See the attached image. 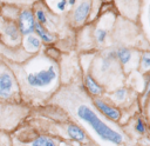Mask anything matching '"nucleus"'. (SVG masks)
<instances>
[{
  "label": "nucleus",
  "mask_w": 150,
  "mask_h": 146,
  "mask_svg": "<svg viewBox=\"0 0 150 146\" xmlns=\"http://www.w3.org/2000/svg\"><path fill=\"white\" fill-rule=\"evenodd\" d=\"M23 72L25 84L35 91H49L59 80V68L56 64L47 59L33 60Z\"/></svg>",
  "instance_id": "nucleus-1"
},
{
  "label": "nucleus",
  "mask_w": 150,
  "mask_h": 146,
  "mask_svg": "<svg viewBox=\"0 0 150 146\" xmlns=\"http://www.w3.org/2000/svg\"><path fill=\"white\" fill-rule=\"evenodd\" d=\"M75 113L79 119L87 122L103 140H107L114 145H122L123 135L120 132L111 128L109 125H107L101 118H98V115L94 112V110L90 106L86 104H80L75 108Z\"/></svg>",
  "instance_id": "nucleus-2"
},
{
  "label": "nucleus",
  "mask_w": 150,
  "mask_h": 146,
  "mask_svg": "<svg viewBox=\"0 0 150 146\" xmlns=\"http://www.w3.org/2000/svg\"><path fill=\"white\" fill-rule=\"evenodd\" d=\"M18 82L14 73L0 62V99H9L18 92Z\"/></svg>",
  "instance_id": "nucleus-3"
},
{
  "label": "nucleus",
  "mask_w": 150,
  "mask_h": 146,
  "mask_svg": "<svg viewBox=\"0 0 150 146\" xmlns=\"http://www.w3.org/2000/svg\"><path fill=\"white\" fill-rule=\"evenodd\" d=\"M0 34L2 35L4 41L7 45H12V46L20 44L21 36H22V34L18 27V24L15 21L6 19V18H4L0 22Z\"/></svg>",
  "instance_id": "nucleus-4"
},
{
  "label": "nucleus",
  "mask_w": 150,
  "mask_h": 146,
  "mask_svg": "<svg viewBox=\"0 0 150 146\" xmlns=\"http://www.w3.org/2000/svg\"><path fill=\"white\" fill-rule=\"evenodd\" d=\"M18 27L22 34V36L28 35L30 33H34L36 19L34 13L30 9H22L19 12V15L16 18Z\"/></svg>",
  "instance_id": "nucleus-5"
},
{
  "label": "nucleus",
  "mask_w": 150,
  "mask_h": 146,
  "mask_svg": "<svg viewBox=\"0 0 150 146\" xmlns=\"http://www.w3.org/2000/svg\"><path fill=\"white\" fill-rule=\"evenodd\" d=\"M91 12V0H81L71 13V21L75 26H82Z\"/></svg>",
  "instance_id": "nucleus-6"
},
{
  "label": "nucleus",
  "mask_w": 150,
  "mask_h": 146,
  "mask_svg": "<svg viewBox=\"0 0 150 146\" xmlns=\"http://www.w3.org/2000/svg\"><path fill=\"white\" fill-rule=\"evenodd\" d=\"M94 105L96 106V108H97L104 117H107V118L110 119V120L117 121V120L121 118V112H120L117 108H115V107L108 105L107 102H104V101L101 100V99H95V100H94Z\"/></svg>",
  "instance_id": "nucleus-7"
},
{
  "label": "nucleus",
  "mask_w": 150,
  "mask_h": 146,
  "mask_svg": "<svg viewBox=\"0 0 150 146\" xmlns=\"http://www.w3.org/2000/svg\"><path fill=\"white\" fill-rule=\"evenodd\" d=\"M41 44H42V40L35 33H30L28 35H25L22 39L23 48L28 53H36L40 49Z\"/></svg>",
  "instance_id": "nucleus-8"
},
{
  "label": "nucleus",
  "mask_w": 150,
  "mask_h": 146,
  "mask_svg": "<svg viewBox=\"0 0 150 146\" xmlns=\"http://www.w3.org/2000/svg\"><path fill=\"white\" fill-rule=\"evenodd\" d=\"M84 86L87 88V91L94 95V97H97V95H101L103 93V87L90 75V74H87L84 77Z\"/></svg>",
  "instance_id": "nucleus-9"
},
{
  "label": "nucleus",
  "mask_w": 150,
  "mask_h": 146,
  "mask_svg": "<svg viewBox=\"0 0 150 146\" xmlns=\"http://www.w3.org/2000/svg\"><path fill=\"white\" fill-rule=\"evenodd\" d=\"M67 134L70 139L77 141V142H83V141L87 140V135H86L84 131L82 128H80L77 125H74V124H70L67 127Z\"/></svg>",
  "instance_id": "nucleus-10"
},
{
  "label": "nucleus",
  "mask_w": 150,
  "mask_h": 146,
  "mask_svg": "<svg viewBox=\"0 0 150 146\" xmlns=\"http://www.w3.org/2000/svg\"><path fill=\"white\" fill-rule=\"evenodd\" d=\"M34 33L42 40V42H46V44H52L54 41V35L52 33H49L43 25H41L40 22L36 21L35 24V29H34Z\"/></svg>",
  "instance_id": "nucleus-11"
},
{
  "label": "nucleus",
  "mask_w": 150,
  "mask_h": 146,
  "mask_svg": "<svg viewBox=\"0 0 150 146\" xmlns=\"http://www.w3.org/2000/svg\"><path fill=\"white\" fill-rule=\"evenodd\" d=\"M142 21L145 31L150 33V0H143L142 2Z\"/></svg>",
  "instance_id": "nucleus-12"
},
{
  "label": "nucleus",
  "mask_w": 150,
  "mask_h": 146,
  "mask_svg": "<svg viewBox=\"0 0 150 146\" xmlns=\"http://www.w3.org/2000/svg\"><path fill=\"white\" fill-rule=\"evenodd\" d=\"M117 60L121 65H128L132 58V52L127 47H118L116 49Z\"/></svg>",
  "instance_id": "nucleus-13"
},
{
  "label": "nucleus",
  "mask_w": 150,
  "mask_h": 146,
  "mask_svg": "<svg viewBox=\"0 0 150 146\" xmlns=\"http://www.w3.org/2000/svg\"><path fill=\"white\" fill-rule=\"evenodd\" d=\"M107 35H108V29L105 27H97L95 29V33H94V36H95V40L97 44H104L105 39H107Z\"/></svg>",
  "instance_id": "nucleus-14"
},
{
  "label": "nucleus",
  "mask_w": 150,
  "mask_h": 146,
  "mask_svg": "<svg viewBox=\"0 0 150 146\" xmlns=\"http://www.w3.org/2000/svg\"><path fill=\"white\" fill-rule=\"evenodd\" d=\"M30 146H57V145L53 139L48 137H39L32 142Z\"/></svg>",
  "instance_id": "nucleus-15"
},
{
  "label": "nucleus",
  "mask_w": 150,
  "mask_h": 146,
  "mask_svg": "<svg viewBox=\"0 0 150 146\" xmlns=\"http://www.w3.org/2000/svg\"><path fill=\"white\" fill-rule=\"evenodd\" d=\"M34 15H35L36 21L40 22L41 25L45 26V25L48 22V18H47V14H46V12H45L43 8H36V9L34 11Z\"/></svg>",
  "instance_id": "nucleus-16"
},
{
  "label": "nucleus",
  "mask_w": 150,
  "mask_h": 146,
  "mask_svg": "<svg viewBox=\"0 0 150 146\" xmlns=\"http://www.w3.org/2000/svg\"><path fill=\"white\" fill-rule=\"evenodd\" d=\"M141 68L142 71H149L150 69V53L145 52L141 57Z\"/></svg>",
  "instance_id": "nucleus-17"
},
{
  "label": "nucleus",
  "mask_w": 150,
  "mask_h": 146,
  "mask_svg": "<svg viewBox=\"0 0 150 146\" xmlns=\"http://www.w3.org/2000/svg\"><path fill=\"white\" fill-rule=\"evenodd\" d=\"M114 97H115V99L118 100V101L124 100V98L127 97V89H125V88H118V89H116V91L114 92Z\"/></svg>",
  "instance_id": "nucleus-18"
},
{
  "label": "nucleus",
  "mask_w": 150,
  "mask_h": 146,
  "mask_svg": "<svg viewBox=\"0 0 150 146\" xmlns=\"http://www.w3.org/2000/svg\"><path fill=\"white\" fill-rule=\"evenodd\" d=\"M135 130H136L138 133H141V134L145 133V125L143 124L142 119H138V120L136 121V125H135Z\"/></svg>",
  "instance_id": "nucleus-19"
},
{
  "label": "nucleus",
  "mask_w": 150,
  "mask_h": 146,
  "mask_svg": "<svg viewBox=\"0 0 150 146\" xmlns=\"http://www.w3.org/2000/svg\"><path fill=\"white\" fill-rule=\"evenodd\" d=\"M67 6H68V0H60V1L56 4V7H57V9H59V11H61V12L66 11Z\"/></svg>",
  "instance_id": "nucleus-20"
},
{
  "label": "nucleus",
  "mask_w": 150,
  "mask_h": 146,
  "mask_svg": "<svg viewBox=\"0 0 150 146\" xmlns=\"http://www.w3.org/2000/svg\"><path fill=\"white\" fill-rule=\"evenodd\" d=\"M150 92V74L145 78V94Z\"/></svg>",
  "instance_id": "nucleus-21"
},
{
  "label": "nucleus",
  "mask_w": 150,
  "mask_h": 146,
  "mask_svg": "<svg viewBox=\"0 0 150 146\" xmlns=\"http://www.w3.org/2000/svg\"><path fill=\"white\" fill-rule=\"evenodd\" d=\"M76 5V0H68V6H75Z\"/></svg>",
  "instance_id": "nucleus-22"
},
{
  "label": "nucleus",
  "mask_w": 150,
  "mask_h": 146,
  "mask_svg": "<svg viewBox=\"0 0 150 146\" xmlns=\"http://www.w3.org/2000/svg\"><path fill=\"white\" fill-rule=\"evenodd\" d=\"M42 1H46V0H42Z\"/></svg>",
  "instance_id": "nucleus-23"
}]
</instances>
